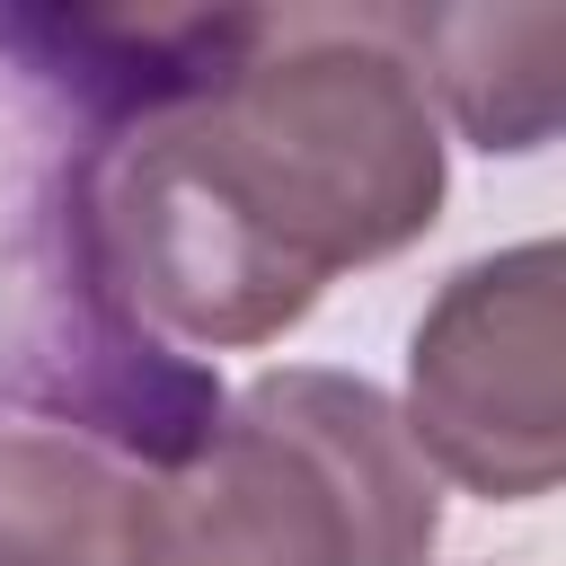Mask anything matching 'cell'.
<instances>
[{"label":"cell","instance_id":"6da1fadb","mask_svg":"<svg viewBox=\"0 0 566 566\" xmlns=\"http://www.w3.org/2000/svg\"><path fill=\"white\" fill-rule=\"evenodd\" d=\"M221 230L318 310L345 265H380L442 221V115L389 18H265L256 44L150 115Z\"/></svg>","mask_w":566,"mask_h":566},{"label":"cell","instance_id":"7a4b0ae2","mask_svg":"<svg viewBox=\"0 0 566 566\" xmlns=\"http://www.w3.org/2000/svg\"><path fill=\"white\" fill-rule=\"evenodd\" d=\"M442 478L363 371L283 363L221 398L177 469H142L133 566H424Z\"/></svg>","mask_w":566,"mask_h":566},{"label":"cell","instance_id":"3957f363","mask_svg":"<svg viewBox=\"0 0 566 566\" xmlns=\"http://www.w3.org/2000/svg\"><path fill=\"white\" fill-rule=\"evenodd\" d=\"M566 256L557 239L460 265L407 336V433L433 478L486 504H539L566 478Z\"/></svg>","mask_w":566,"mask_h":566},{"label":"cell","instance_id":"277c9868","mask_svg":"<svg viewBox=\"0 0 566 566\" xmlns=\"http://www.w3.org/2000/svg\"><path fill=\"white\" fill-rule=\"evenodd\" d=\"M407 44L424 97L451 106V124L478 150H539L557 124V9H433V18H389Z\"/></svg>","mask_w":566,"mask_h":566},{"label":"cell","instance_id":"5b68a950","mask_svg":"<svg viewBox=\"0 0 566 566\" xmlns=\"http://www.w3.org/2000/svg\"><path fill=\"white\" fill-rule=\"evenodd\" d=\"M133 557H142V469L53 424H0V566H133Z\"/></svg>","mask_w":566,"mask_h":566}]
</instances>
